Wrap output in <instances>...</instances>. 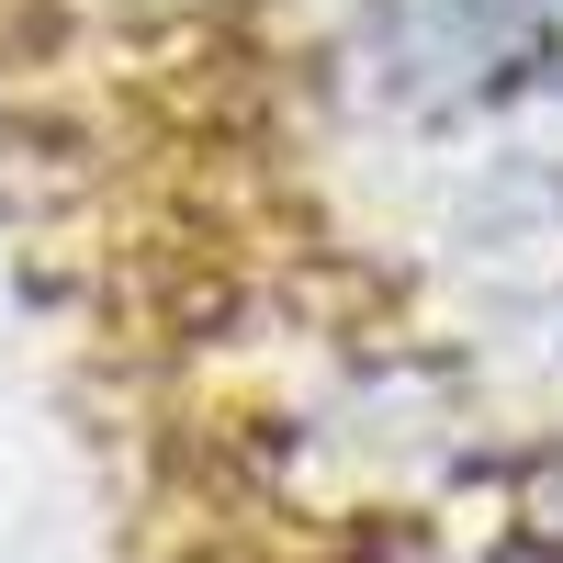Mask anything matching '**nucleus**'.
<instances>
[{"label": "nucleus", "instance_id": "f257e3e1", "mask_svg": "<svg viewBox=\"0 0 563 563\" xmlns=\"http://www.w3.org/2000/svg\"><path fill=\"white\" fill-rule=\"evenodd\" d=\"M563 68V0H372L361 79L395 113H451Z\"/></svg>", "mask_w": 563, "mask_h": 563}]
</instances>
